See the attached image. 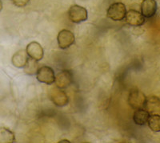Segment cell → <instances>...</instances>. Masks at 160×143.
<instances>
[{
    "label": "cell",
    "mask_w": 160,
    "mask_h": 143,
    "mask_svg": "<svg viewBox=\"0 0 160 143\" xmlns=\"http://www.w3.org/2000/svg\"><path fill=\"white\" fill-rule=\"evenodd\" d=\"M150 117V114L145 109H138L133 116L134 122L138 125H144L148 123V118Z\"/></svg>",
    "instance_id": "obj_13"
},
{
    "label": "cell",
    "mask_w": 160,
    "mask_h": 143,
    "mask_svg": "<svg viewBox=\"0 0 160 143\" xmlns=\"http://www.w3.org/2000/svg\"><path fill=\"white\" fill-rule=\"evenodd\" d=\"M157 11V3L155 0H143L141 3V13L145 18H151Z\"/></svg>",
    "instance_id": "obj_10"
},
{
    "label": "cell",
    "mask_w": 160,
    "mask_h": 143,
    "mask_svg": "<svg viewBox=\"0 0 160 143\" xmlns=\"http://www.w3.org/2000/svg\"><path fill=\"white\" fill-rule=\"evenodd\" d=\"M49 97L51 101L56 106L58 107L65 106L69 102V98H68V95L61 88H58V87L51 88L49 93Z\"/></svg>",
    "instance_id": "obj_5"
},
{
    "label": "cell",
    "mask_w": 160,
    "mask_h": 143,
    "mask_svg": "<svg viewBox=\"0 0 160 143\" xmlns=\"http://www.w3.org/2000/svg\"><path fill=\"white\" fill-rule=\"evenodd\" d=\"M70 20L75 24H80L88 19V10L79 5H73L68 11Z\"/></svg>",
    "instance_id": "obj_2"
},
{
    "label": "cell",
    "mask_w": 160,
    "mask_h": 143,
    "mask_svg": "<svg viewBox=\"0 0 160 143\" xmlns=\"http://www.w3.org/2000/svg\"><path fill=\"white\" fill-rule=\"evenodd\" d=\"M147 97L138 89H133L128 96V103L130 106L134 109H144Z\"/></svg>",
    "instance_id": "obj_3"
},
{
    "label": "cell",
    "mask_w": 160,
    "mask_h": 143,
    "mask_svg": "<svg viewBox=\"0 0 160 143\" xmlns=\"http://www.w3.org/2000/svg\"><path fill=\"white\" fill-rule=\"evenodd\" d=\"M127 8L122 3H114L108 8L107 16L114 21H121L125 19Z\"/></svg>",
    "instance_id": "obj_1"
},
{
    "label": "cell",
    "mask_w": 160,
    "mask_h": 143,
    "mask_svg": "<svg viewBox=\"0 0 160 143\" xmlns=\"http://www.w3.org/2000/svg\"><path fill=\"white\" fill-rule=\"evenodd\" d=\"M38 61H35V60L32 59V58H28V61H27V64L24 66V72L26 74H28L29 76H34L36 75L37 71L38 69Z\"/></svg>",
    "instance_id": "obj_15"
},
{
    "label": "cell",
    "mask_w": 160,
    "mask_h": 143,
    "mask_svg": "<svg viewBox=\"0 0 160 143\" xmlns=\"http://www.w3.org/2000/svg\"><path fill=\"white\" fill-rule=\"evenodd\" d=\"M72 82L73 74L69 70H62L55 76V85L61 89L69 87L72 84Z\"/></svg>",
    "instance_id": "obj_7"
},
{
    "label": "cell",
    "mask_w": 160,
    "mask_h": 143,
    "mask_svg": "<svg viewBox=\"0 0 160 143\" xmlns=\"http://www.w3.org/2000/svg\"><path fill=\"white\" fill-rule=\"evenodd\" d=\"M28 60V55L27 53V51L24 50H20V51H17L16 53L13 55L12 59H11V62L12 64L15 68H22L27 64V61Z\"/></svg>",
    "instance_id": "obj_12"
},
{
    "label": "cell",
    "mask_w": 160,
    "mask_h": 143,
    "mask_svg": "<svg viewBox=\"0 0 160 143\" xmlns=\"http://www.w3.org/2000/svg\"><path fill=\"white\" fill-rule=\"evenodd\" d=\"M30 0H12L13 4L18 8H24L29 3Z\"/></svg>",
    "instance_id": "obj_17"
},
{
    "label": "cell",
    "mask_w": 160,
    "mask_h": 143,
    "mask_svg": "<svg viewBox=\"0 0 160 143\" xmlns=\"http://www.w3.org/2000/svg\"><path fill=\"white\" fill-rule=\"evenodd\" d=\"M126 23L133 27H139L145 23V17L142 13L135 10H130L127 11L125 16Z\"/></svg>",
    "instance_id": "obj_8"
},
{
    "label": "cell",
    "mask_w": 160,
    "mask_h": 143,
    "mask_svg": "<svg viewBox=\"0 0 160 143\" xmlns=\"http://www.w3.org/2000/svg\"><path fill=\"white\" fill-rule=\"evenodd\" d=\"M2 1L0 0V11H2Z\"/></svg>",
    "instance_id": "obj_18"
},
{
    "label": "cell",
    "mask_w": 160,
    "mask_h": 143,
    "mask_svg": "<svg viewBox=\"0 0 160 143\" xmlns=\"http://www.w3.org/2000/svg\"><path fill=\"white\" fill-rule=\"evenodd\" d=\"M59 142L60 143H61V142H68V143H69L70 141H68V140H62V141H60Z\"/></svg>",
    "instance_id": "obj_19"
},
{
    "label": "cell",
    "mask_w": 160,
    "mask_h": 143,
    "mask_svg": "<svg viewBox=\"0 0 160 143\" xmlns=\"http://www.w3.org/2000/svg\"><path fill=\"white\" fill-rule=\"evenodd\" d=\"M55 72L51 67L42 66L37 71L36 79L40 83L46 84H52L55 82Z\"/></svg>",
    "instance_id": "obj_4"
},
{
    "label": "cell",
    "mask_w": 160,
    "mask_h": 143,
    "mask_svg": "<svg viewBox=\"0 0 160 143\" xmlns=\"http://www.w3.org/2000/svg\"><path fill=\"white\" fill-rule=\"evenodd\" d=\"M148 124L149 128L154 132H160V115L152 114L148 118Z\"/></svg>",
    "instance_id": "obj_16"
},
{
    "label": "cell",
    "mask_w": 160,
    "mask_h": 143,
    "mask_svg": "<svg viewBox=\"0 0 160 143\" xmlns=\"http://www.w3.org/2000/svg\"><path fill=\"white\" fill-rule=\"evenodd\" d=\"M15 141V134L6 127H0V143H13Z\"/></svg>",
    "instance_id": "obj_14"
},
{
    "label": "cell",
    "mask_w": 160,
    "mask_h": 143,
    "mask_svg": "<svg viewBox=\"0 0 160 143\" xmlns=\"http://www.w3.org/2000/svg\"><path fill=\"white\" fill-rule=\"evenodd\" d=\"M58 44L61 49H67L74 44L75 41V35L69 30H62L57 36Z\"/></svg>",
    "instance_id": "obj_6"
},
{
    "label": "cell",
    "mask_w": 160,
    "mask_h": 143,
    "mask_svg": "<svg viewBox=\"0 0 160 143\" xmlns=\"http://www.w3.org/2000/svg\"><path fill=\"white\" fill-rule=\"evenodd\" d=\"M144 109L149 114L160 112V99L156 96H150L147 97Z\"/></svg>",
    "instance_id": "obj_11"
},
{
    "label": "cell",
    "mask_w": 160,
    "mask_h": 143,
    "mask_svg": "<svg viewBox=\"0 0 160 143\" xmlns=\"http://www.w3.org/2000/svg\"><path fill=\"white\" fill-rule=\"evenodd\" d=\"M26 51H27L28 56L37 61H40L43 58V48L40 45V44L35 42V41L31 42L28 44Z\"/></svg>",
    "instance_id": "obj_9"
}]
</instances>
